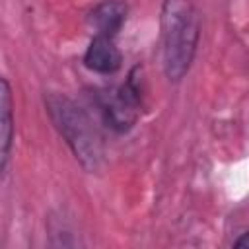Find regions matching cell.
<instances>
[{"label":"cell","mask_w":249,"mask_h":249,"mask_svg":"<svg viewBox=\"0 0 249 249\" xmlns=\"http://www.w3.org/2000/svg\"><path fill=\"white\" fill-rule=\"evenodd\" d=\"M128 16V6L123 0H103L88 14V23L95 35L113 37L123 29Z\"/></svg>","instance_id":"5b68a950"},{"label":"cell","mask_w":249,"mask_h":249,"mask_svg":"<svg viewBox=\"0 0 249 249\" xmlns=\"http://www.w3.org/2000/svg\"><path fill=\"white\" fill-rule=\"evenodd\" d=\"M161 66L169 82H181L200 41V14L193 0H163L160 8Z\"/></svg>","instance_id":"6da1fadb"},{"label":"cell","mask_w":249,"mask_h":249,"mask_svg":"<svg viewBox=\"0 0 249 249\" xmlns=\"http://www.w3.org/2000/svg\"><path fill=\"white\" fill-rule=\"evenodd\" d=\"M233 247H239V249H249V231H243L235 241H233Z\"/></svg>","instance_id":"52a82bcc"},{"label":"cell","mask_w":249,"mask_h":249,"mask_svg":"<svg viewBox=\"0 0 249 249\" xmlns=\"http://www.w3.org/2000/svg\"><path fill=\"white\" fill-rule=\"evenodd\" d=\"M84 66L95 74H115L123 66V53L115 45V39L95 35L84 53Z\"/></svg>","instance_id":"277c9868"},{"label":"cell","mask_w":249,"mask_h":249,"mask_svg":"<svg viewBox=\"0 0 249 249\" xmlns=\"http://www.w3.org/2000/svg\"><path fill=\"white\" fill-rule=\"evenodd\" d=\"M0 84V171L4 173L14 144V99L10 82L2 78Z\"/></svg>","instance_id":"8992f818"},{"label":"cell","mask_w":249,"mask_h":249,"mask_svg":"<svg viewBox=\"0 0 249 249\" xmlns=\"http://www.w3.org/2000/svg\"><path fill=\"white\" fill-rule=\"evenodd\" d=\"M91 101L107 128L117 134H126L138 121L142 107V78L140 68H132L126 82L117 88H101L91 91Z\"/></svg>","instance_id":"3957f363"},{"label":"cell","mask_w":249,"mask_h":249,"mask_svg":"<svg viewBox=\"0 0 249 249\" xmlns=\"http://www.w3.org/2000/svg\"><path fill=\"white\" fill-rule=\"evenodd\" d=\"M45 109L53 126L66 142L76 161L88 173L97 171L103 165L105 150L89 115L74 99L58 91L45 93Z\"/></svg>","instance_id":"7a4b0ae2"}]
</instances>
